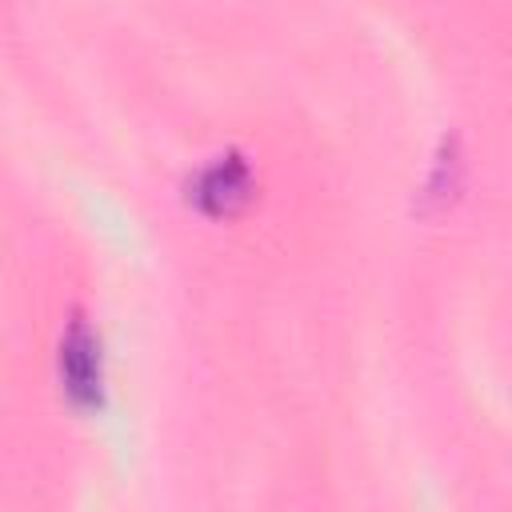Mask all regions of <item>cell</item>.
Returning <instances> with one entry per match:
<instances>
[{"label": "cell", "instance_id": "1", "mask_svg": "<svg viewBox=\"0 0 512 512\" xmlns=\"http://www.w3.org/2000/svg\"><path fill=\"white\" fill-rule=\"evenodd\" d=\"M56 372H60V392L76 412L104 408V344L84 312H72L60 332Z\"/></svg>", "mask_w": 512, "mask_h": 512}, {"label": "cell", "instance_id": "2", "mask_svg": "<svg viewBox=\"0 0 512 512\" xmlns=\"http://www.w3.org/2000/svg\"><path fill=\"white\" fill-rule=\"evenodd\" d=\"M252 200V168L240 152H220L188 176V204L212 220L236 216Z\"/></svg>", "mask_w": 512, "mask_h": 512}, {"label": "cell", "instance_id": "3", "mask_svg": "<svg viewBox=\"0 0 512 512\" xmlns=\"http://www.w3.org/2000/svg\"><path fill=\"white\" fill-rule=\"evenodd\" d=\"M456 168H460V160H456V136H444L440 156H436V168H432V180H428V196L444 200V192L456 188Z\"/></svg>", "mask_w": 512, "mask_h": 512}]
</instances>
